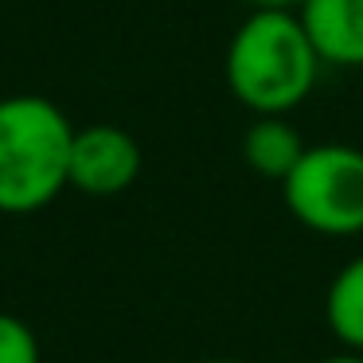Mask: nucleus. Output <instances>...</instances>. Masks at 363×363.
I'll return each mask as SVG.
<instances>
[{"mask_svg": "<svg viewBox=\"0 0 363 363\" xmlns=\"http://www.w3.org/2000/svg\"><path fill=\"white\" fill-rule=\"evenodd\" d=\"M320 67L324 59L297 9H254L235 28L223 55L227 90L254 118L297 110L313 94Z\"/></svg>", "mask_w": 363, "mask_h": 363, "instance_id": "nucleus-1", "label": "nucleus"}, {"mask_svg": "<svg viewBox=\"0 0 363 363\" xmlns=\"http://www.w3.org/2000/svg\"><path fill=\"white\" fill-rule=\"evenodd\" d=\"M74 125L51 98H0V215H32L71 188Z\"/></svg>", "mask_w": 363, "mask_h": 363, "instance_id": "nucleus-2", "label": "nucleus"}, {"mask_svg": "<svg viewBox=\"0 0 363 363\" xmlns=\"http://www.w3.org/2000/svg\"><path fill=\"white\" fill-rule=\"evenodd\" d=\"M281 199L293 219L316 235H363V149L308 145L281 180Z\"/></svg>", "mask_w": 363, "mask_h": 363, "instance_id": "nucleus-3", "label": "nucleus"}, {"mask_svg": "<svg viewBox=\"0 0 363 363\" xmlns=\"http://www.w3.org/2000/svg\"><path fill=\"white\" fill-rule=\"evenodd\" d=\"M141 145L133 133H125L121 125H94L74 129V145H71V188L94 199H110L121 196L137 184L141 176Z\"/></svg>", "mask_w": 363, "mask_h": 363, "instance_id": "nucleus-4", "label": "nucleus"}, {"mask_svg": "<svg viewBox=\"0 0 363 363\" xmlns=\"http://www.w3.org/2000/svg\"><path fill=\"white\" fill-rule=\"evenodd\" d=\"M313 48L332 67H363V0H301Z\"/></svg>", "mask_w": 363, "mask_h": 363, "instance_id": "nucleus-5", "label": "nucleus"}, {"mask_svg": "<svg viewBox=\"0 0 363 363\" xmlns=\"http://www.w3.org/2000/svg\"><path fill=\"white\" fill-rule=\"evenodd\" d=\"M305 149L308 145H305V137H301V129L289 121V113H262V118H254V125L246 129V137H242L246 164L258 176L277 180V184L293 172V164L301 160Z\"/></svg>", "mask_w": 363, "mask_h": 363, "instance_id": "nucleus-6", "label": "nucleus"}, {"mask_svg": "<svg viewBox=\"0 0 363 363\" xmlns=\"http://www.w3.org/2000/svg\"><path fill=\"white\" fill-rule=\"evenodd\" d=\"M324 320L347 352H363V254L336 269L324 297Z\"/></svg>", "mask_w": 363, "mask_h": 363, "instance_id": "nucleus-7", "label": "nucleus"}, {"mask_svg": "<svg viewBox=\"0 0 363 363\" xmlns=\"http://www.w3.org/2000/svg\"><path fill=\"white\" fill-rule=\"evenodd\" d=\"M0 363H40L35 332L12 313H0Z\"/></svg>", "mask_w": 363, "mask_h": 363, "instance_id": "nucleus-8", "label": "nucleus"}, {"mask_svg": "<svg viewBox=\"0 0 363 363\" xmlns=\"http://www.w3.org/2000/svg\"><path fill=\"white\" fill-rule=\"evenodd\" d=\"M301 0H250V9H297Z\"/></svg>", "mask_w": 363, "mask_h": 363, "instance_id": "nucleus-9", "label": "nucleus"}, {"mask_svg": "<svg viewBox=\"0 0 363 363\" xmlns=\"http://www.w3.org/2000/svg\"><path fill=\"white\" fill-rule=\"evenodd\" d=\"M320 363H363V352H336V355H328V359H320Z\"/></svg>", "mask_w": 363, "mask_h": 363, "instance_id": "nucleus-10", "label": "nucleus"}, {"mask_svg": "<svg viewBox=\"0 0 363 363\" xmlns=\"http://www.w3.org/2000/svg\"><path fill=\"white\" fill-rule=\"evenodd\" d=\"M207 363H238V359H207Z\"/></svg>", "mask_w": 363, "mask_h": 363, "instance_id": "nucleus-11", "label": "nucleus"}]
</instances>
